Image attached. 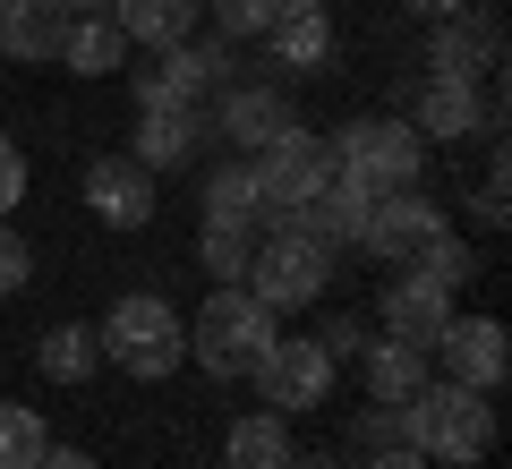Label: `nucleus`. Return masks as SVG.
Wrapping results in <instances>:
<instances>
[{
	"mask_svg": "<svg viewBox=\"0 0 512 469\" xmlns=\"http://www.w3.org/2000/svg\"><path fill=\"white\" fill-rule=\"evenodd\" d=\"M402 444H410V452H427L436 469L487 461V444H495V393H470V384L427 376L419 393L402 401Z\"/></svg>",
	"mask_w": 512,
	"mask_h": 469,
	"instance_id": "f257e3e1",
	"label": "nucleus"
},
{
	"mask_svg": "<svg viewBox=\"0 0 512 469\" xmlns=\"http://www.w3.org/2000/svg\"><path fill=\"white\" fill-rule=\"evenodd\" d=\"M274 333H282V316L256 299L248 282H214V299H205L197 325H188V359H197L205 376L239 384V376H256L265 350H274Z\"/></svg>",
	"mask_w": 512,
	"mask_h": 469,
	"instance_id": "f03ea898",
	"label": "nucleus"
},
{
	"mask_svg": "<svg viewBox=\"0 0 512 469\" xmlns=\"http://www.w3.org/2000/svg\"><path fill=\"white\" fill-rule=\"evenodd\" d=\"M94 342H103V359L120 367V376H137V384H163L171 367L188 359L180 307L154 299V290H128V299H111V316L94 325Z\"/></svg>",
	"mask_w": 512,
	"mask_h": 469,
	"instance_id": "7ed1b4c3",
	"label": "nucleus"
},
{
	"mask_svg": "<svg viewBox=\"0 0 512 469\" xmlns=\"http://www.w3.org/2000/svg\"><path fill=\"white\" fill-rule=\"evenodd\" d=\"M325 145H333V171H342V180H359L367 197H402V188L427 180V137H419L410 120H393V111L333 128Z\"/></svg>",
	"mask_w": 512,
	"mask_h": 469,
	"instance_id": "20e7f679",
	"label": "nucleus"
},
{
	"mask_svg": "<svg viewBox=\"0 0 512 469\" xmlns=\"http://www.w3.org/2000/svg\"><path fill=\"white\" fill-rule=\"evenodd\" d=\"M248 171H256V205H265V231H282V222L299 214V205L316 197V188L333 180V145L316 137V128H282L265 154H248Z\"/></svg>",
	"mask_w": 512,
	"mask_h": 469,
	"instance_id": "39448f33",
	"label": "nucleus"
},
{
	"mask_svg": "<svg viewBox=\"0 0 512 469\" xmlns=\"http://www.w3.org/2000/svg\"><path fill=\"white\" fill-rule=\"evenodd\" d=\"M325 282H333V248H325V239L291 231V222L256 239V256H248V290L274 307V316H291V307H316V299H325Z\"/></svg>",
	"mask_w": 512,
	"mask_h": 469,
	"instance_id": "423d86ee",
	"label": "nucleus"
},
{
	"mask_svg": "<svg viewBox=\"0 0 512 469\" xmlns=\"http://www.w3.org/2000/svg\"><path fill=\"white\" fill-rule=\"evenodd\" d=\"M333 376H342V367L325 359V342H316V333H274V350L256 359V401H265V410H282V418L325 410V401H333Z\"/></svg>",
	"mask_w": 512,
	"mask_h": 469,
	"instance_id": "0eeeda50",
	"label": "nucleus"
},
{
	"mask_svg": "<svg viewBox=\"0 0 512 469\" xmlns=\"http://www.w3.org/2000/svg\"><path fill=\"white\" fill-rule=\"evenodd\" d=\"M453 231V214L444 205H427L419 188H402V197H376V214H367V231H359V248L376 256V265H393V273H410L436 239Z\"/></svg>",
	"mask_w": 512,
	"mask_h": 469,
	"instance_id": "6e6552de",
	"label": "nucleus"
},
{
	"mask_svg": "<svg viewBox=\"0 0 512 469\" xmlns=\"http://www.w3.org/2000/svg\"><path fill=\"white\" fill-rule=\"evenodd\" d=\"M231 86V43H171L154 69H137V111H163V103H197V94Z\"/></svg>",
	"mask_w": 512,
	"mask_h": 469,
	"instance_id": "1a4fd4ad",
	"label": "nucleus"
},
{
	"mask_svg": "<svg viewBox=\"0 0 512 469\" xmlns=\"http://www.w3.org/2000/svg\"><path fill=\"white\" fill-rule=\"evenodd\" d=\"M427 359H444V384L495 393V384H504V367H512V350H504V325H495V316H461V307H453V325L436 333V350H427Z\"/></svg>",
	"mask_w": 512,
	"mask_h": 469,
	"instance_id": "9d476101",
	"label": "nucleus"
},
{
	"mask_svg": "<svg viewBox=\"0 0 512 469\" xmlns=\"http://www.w3.org/2000/svg\"><path fill=\"white\" fill-rule=\"evenodd\" d=\"M504 69V26L487 18V9H461V18H436V35H427V77H461V86H478V77Z\"/></svg>",
	"mask_w": 512,
	"mask_h": 469,
	"instance_id": "9b49d317",
	"label": "nucleus"
},
{
	"mask_svg": "<svg viewBox=\"0 0 512 469\" xmlns=\"http://www.w3.org/2000/svg\"><path fill=\"white\" fill-rule=\"evenodd\" d=\"M291 120H299L291 94H282V86H256V77H231V86H222V103H214L222 145H239V154H265Z\"/></svg>",
	"mask_w": 512,
	"mask_h": 469,
	"instance_id": "f8f14e48",
	"label": "nucleus"
},
{
	"mask_svg": "<svg viewBox=\"0 0 512 469\" xmlns=\"http://www.w3.org/2000/svg\"><path fill=\"white\" fill-rule=\"evenodd\" d=\"M86 205L111 231H146L154 222V171L137 163V154H103V163L86 171Z\"/></svg>",
	"mask_w": 512,
	"mask_h": 469,
	"instance_id": "ddd939ff",
	"label": "nucleus"
},
{
	"mask_svg": "<svg viewBox=\"0 0 512 469\" xmlns=\"http://www.w3.org/2000/svg\"><path fill=\"white\" fill-rule=\"evenodd\" d=\"M444 325H453V290L419 282V273H393V282H384V333H393V342L436 350Z\"/></svg>",
	"mask_w": 512,
	"mask_h": 469,
	"instance_id": "4468645a",
	"label": "nucleus"
},
{
	"mask_svg": "<svg viewBox=\"0 0 512 469\" xmlns=\"http://www.w3.org/2000/svg\"><path fill=\"white\" fill-rule=\"evenodd\" d=\"M367 214H376V197H367L359 180H342V171H333V180H325V188H316V197H308V205H299V214H291V231L325 239V248H359Z\"/></svg>",
	"mask_w": 512,
	"mask_h": 469,
	"instance_id": "2eb2a0df",
	"label": "nucleus"
},
{
	"mask_svg": "<svg viewBox=\"0 0 512 469\" xmlns=\"http://www.w3.org/2000/svg\"><path fill=\"white\" fill-rule=\"evenodd\" d=\"M69 43V9L60 0H0V52L9 60H43L52 69Z\"/></svg>",
	"mask_w": 512,
	"mask_h": 469,
	"instance_id": "dca6fc26",
	"label": "nucleus"
},
{
	"mask_svg": "<svg viewBox=\"0 0 512 469\" xmlns=\"http://www.w3.org/2000/svg\"><path fill=\"white\" fill-rule=\"evenodd\" d=\"M410 128L419 137H495V103H478V86H461V77H427Z\"/></svg>",
	"mask_w": 512,
	"mask_h": 469,
	"instance_id": "f3484780",
	"label": "nucleus"
},
{
	"mask_svg": "<svg viewBox=\"0 0 512 469\" xmlns=\"http://www.w3.org/2000/svg\"><path fill=\"white\" fill-rule=\"evenodd\" d=\"M205 145V120L197 103H163V111H137V163L146 171H180L188 154Z\"/></svg>",
	"mask_w": 512,
	"mask_h": 469,
	"instance_id": "a211bd4d",
	"label": "nucleus"
},
{
	"mask_svg": "<svg viewBox=\"0 0 512 469\" xmlns=\"http://www.w3.org/2000/svg\"><path fill=\"white\" fill-rule=\"evenodd\" d=\"M359 376H367V401L402 410V401L427 384V350H410V342H393V333H376V342L359 350Z\"/></svg>",
	"mask_w": 512,
	"mask_h": 469,
	"instance_id": "6ab92c4d",
	"label": "nucleus"
},
{
	"mask_svg": "<svg viewBox=\"0 0 512 469\" xmlns=\"http://www.w3.org/2000/svg\"><path fill=\"white\" fill-rule=\"evenodd\" d=\"M111 18H120V35H128V43L171 52V43H188V26L205 18V0H111Z\"/></svg>",
	"mask_w": 512,
	"mask_h": 469,
	"instance_id": "aec40b11",
	"label": "nucleus"
},
{
	"mask_svg": "<svg viewBox=\"0 0 512 469\" xmlns=\"http://www.w3.org/2000/svg\"><path fill=\"white\" fill-rule=\"evenodd\" d=\"M222 469H291V418L282 410H248L222 435Z\"/></svg>",
	"mask_w": 512,
	"mask_h": 469,
	"instance_id": "412c9836",
	"label": "nucleus"
},
{
	"mask_svg": "<svg viewBox=\"0 0 512 469\" xmlns=\"http://www.w3.org/2000/svg\"><path fill=\"white\" fill-rule=\"evenodd\" d=\"M265 43H274V60H282V69H299V77H308V69H333V18H325V9L274 18V35H265Z\"/></svg>",
	"mask_w": 512,
	"mask_h": 469,
	"instance_id": "4be33fe9",
	"label": "nucleus"
},
{
	"mask_svg": "<svg viewBox=\"0 0 512 469\" xmlns=\"http://www.w3.org/2000/svg\"><path fill=\"white\" fill-rule=\"evenodd\" d=\"M120 60H128V35H120V18H69L60 69H77V77H111Z\"/></svg>",
	"mask_w": 512,
	"mask_h": 469,
	"instance_id": "5701e85b",
	"label": "nucleus"
},
{
	"mask_svg": "<svg viewBox=\"0 0 512 469\" xmlns=\"http://www.w3.org/2000/svg\"><path fill=\"white\" fill-rule=\"evenodd\" d=\"M256 222H265V205H256V171L248 163L214 171V180H205V231H256Z\"/></svg>",
	"mask_w": 512,
	"mask_h": 469,
	"instance_id": "b1692460",
	"label": "nucleus"
},
{
	"mask_svg": "<svg viewBox=\"0 0 512 469\" xmlns=\"http://www.w3.org/2000/svg\"><path fill=\"white\" fill-rule=\"evenodd\" d=\"M35 367H43L52 384H86L94 367H103V342H94V325H52V333L35 342Z\"/></svg>",
	"mask_w": 512,
	"mask_h": 469,
	"instance_id": "393cba45",
	"label": "nucleus"
},
{
	"mask_svg": "<svg viewBox=\"0 0 512 469\" xmlns=\"http://www.w3.org/2000/svg\"><path fill=\"white\" fill-rule=\"evenodd\" d=\"M43 452H52L43 410H26V401H0V469H35Z\"/></svg>",
	"mask_w": 512,
	"mask_h": 469,
	"instance_id": "a878e982",
	"label": "nucleus"
},
{
	"mask_svg": "<svg viewBox=\"0 0 512 469\" xmlns=\"http://www.w3.org/2000/svg\"><path fill=\"white\" fill-rule=\"evenodd\" d=\"M205 18L222 26V43H248V35H274L282 0H205Z\"/></svg>",
	"mask_w": 512,
	"mask_h": 469,
	"instance_id": "bb28decb",
	"label": "nucleus"
},
{
	"mask_svg": "<svg viewBox=\"0 0 512 469\" xmlns=\"http://www.w3.org/2000/svg\"><path fill=\"white\" fill-rule=\"evenodd\" d=\"M410 273H419V282H436V290H461V282L478 273V256H470V239H461V231H444V239H436V248H427Z\"/></svg>",
	"mask_w": 512,
	"mask_h": 469,
	"instance_id": "cd10ccee",
	"label": "nucleus"
},
{
	"mask_svg": "<svg viewBox=\"0 0 512 469\" xmlns=\"http://www.w3.org/2000/svg\"><path fill=\"white\" fill-rule=\"evenodd\" d=\"M248 256H256V231H205V273L214 282H248Z\"/></svg>",
	"mask_w": 512,
	"mask_h": 469,
	"instance_id": "c85d7f7f",
	"label": "nucleus"
},
{
	"mask_svg": "<svg viewBox=\"0 0 512 469\" xmlns=\"http://www.w3.org/2000/svg\"><path fill=\"white\" fill-rule=\"evenodd\" d=\"M26 282H35V248H26V239L0 222V299H18Z\"/></svg>",
	"mask_w": 512,
	"mask_h": 469,
	"instance_id": "c756f323",
	"label": "nucleus"
},
{
	"mask_svg": "<svg viewBox=\"0 0 512 469\" xmlns=\"http://www.w3.org/2000/svg\"><path fill=\"white\" fill-rule=\"evenodd\" d=\"M470 214H478V231H504V214H512V205H504V154H495V163H487V180H478Z\"/></svg>",
	"mask_w": 512,
	"mask_h": 469,
	"instance_id": "7c9ffc66",
	"label": "nucleus"
},
{
	"mask_svg": "<svg viewBox=\"0 0 512 469\" xmlns=\"http://www.w3.org/2000/svg\"><path fill=\"white\" fill-rule=\"evenodd\" d=\"M316 342H325V359L342 367V359H359V350H367V325H359V316H325V333H316Z\"/></svg>",
	"mask_w": 512,
	"mask_h": 469,
	"instance_id": "2f4dec72",
	"label": "nucleus"
},
{
	"mask_svg": "<svg viewBox=\"0 0 512 469\" xmlns=\"http://www.w3.org/2000/svg\"><path fill=\"white\" fill-rule=\"evenodd\" d=\"M18 197H26V154H18V137H0V222L18 214Z\"/></svg>",
	"mask_w": 512,
	"mask_h": 469,
	"instance_id": "473e14b6",
	"label": "nucleus"
},
{
	"mask_svg": "<svg viewBox=\"0 0 512 469\" xmlns=\"http://www.w3.org/2000/svg\"><path fill=\"white\" fill-rule=\"evenodd\" d=\"M359 444L367 452H376V444H402V410H384V401H376V410H359Z\"/></svg>",
	"mask_w": 512,
	"mask_h": 469,
	"instance_id": "72a5a7b5",
	"label": "nucleus"
},
{
	"mask_svg": "<svg viewBox=\"0 0 512 469\" xmlns=\"http://www.w3.org/2000/svg\"><path fill=\"white\" fill-rule=\"evenodd\" d=\"M359 469H436V461H427V452H410V444H376Z\"/></svg>",
	"mask_w": 512,
	"mask_h": 469,
	"instance_id": "f704fd0d",
	"label": "nucleus"
},
{
	"mask_svg": "<svg viewBox=\"0 0 512 469\" xmlns=\"http://www.w3.org/2000/svg\"><path fill=\"white\" fill-rule=\"evenodd\" d=\"M35 469H94V452H77V444H52Z\"/></svg>",
	"mask_w": 512,
	"mask_h": 469,
	"instance_id": "c9c22d12",
	"label": "nucleus"
},
{
	"mask_svg": "<svg viewBox=\"0 0 512 469\" xmlns=\"http://www.w3.org/2000/svg\"><path fill=\"white\" fill-rule=\"evenodd\" d=\"M410 9H419V18L436 26V18H461V9H478V0H410Z\"/></svg>",
	"mask_w": 512,
	"mask_h": 469,
	"instance_id": "e433bc0d",
	"label": "nucleus"
},
{
	"mask_svg": "<svg viewBox=\"0 0 512 469\" xmlns=\"http://www.w3.org/2000/svg\"><path fill=\"white\" fill-rule=\"evenodd\" d=\"M291 469H350V461H333V452H291Z\"/></svg>",
	"mask_w": 512,
	"mask_h": 469,
	"instance_id": "4c0bfd02",
	"label": "nucleus"
},
{
	"mask_svg": "<svg viewBox=\"0 0 512 469\" xmlns=\"http://www.w3.org/2000/svg\"><path fill=\"white\" fill-rule=\"evenodd\" d=\"M69 18H111V0H60Z\"/></svg>",
	"mask_w": 512,
	"mask_h": 469,
	"instance_id": "58836bf2",
	"label": "nucleus"
},
{
	"mask_svg": "<svg viewBox=\"0 0 512 469\" xmlns=\"http://www.w3.org/2000/svg\"><path fill=\"white\" fill-rule=\"evenodd\" d=\"M299 9H325V0H282V18H299Z\"/></svg>",
	"mask_w": 512,
	"mask_h": 469,
	"instance_id": "ea45409f",
	"label": "nucleus"
},
{
	"mask_svg": "<svg viewBox=\"0 0 512 469\" xmlns=\"http://www.w3.org/2000/svg\"><path fill=\"white\" fill-rule=\"evenodd\" d=\"M461 469H478V461H461Z\"/></svg>",
	"mask_w": 512,
	"mask_h": 469,
	"instance_id": "a19ab883",
	"label": "nucleus"
},
{
	"mask_svg": "<svg viewBox=\"0 0 512 469\" xmlns=\"http://www.w3.org/2000/svg\"><path fill=\"white\" fill-rule=\"evenodd\" d=\"M0 60H9V52H0Z\"/></svg>",
	"mask_w": 512,
	"mask_h": 469,
	"instance_id": "79ce46f5",
	"label": "nucleus"
}]
</instances>
